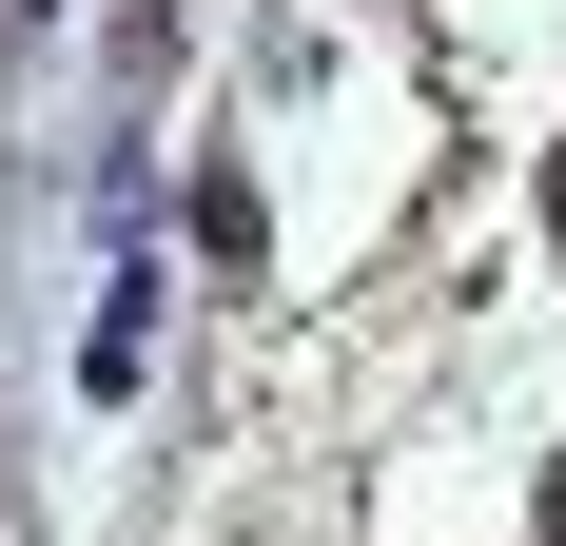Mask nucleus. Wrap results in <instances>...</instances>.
<instances>
[{"mask_svg":"<svg viewBox=\"0 0 566 546\" xmlns=\"http://www.w3.org/2000/svg\"><path fill=\"white\" fill-rule=\"evenodd\" d=\"M196 254H216V273H254V254H274V196H254L234 157H196Z\"/></svg>","mask_w":566,"mask_h":546,"instance_id":"nucleus-1","label":"nucleus"},{"mask_svg":"<svg viewBox=\"0 0 566 546\" xmlns=\"http://www.w3.org/2000/svg\"><path fill=\"white\" fill-rule=\"evenodd\" d=\"M78 371H98V390L157 371V273H117V293H98V351H78Z\"/></svg>","mask_w":566,"mask_h":546,"instance_id":"nucleus-2","label":"nucleus"},{"mask_svg":"<svg viewBox=\"0 0 566 546\" xmlns=\"http://www.w3.org/2000/svg\"><path fill=\"white\" fill-rule=\"evenodd\" d=\"M547 546H566V469H547Z\"/></svg>","mask_w":566,"mask_h":546,"instance_id":"nucleus-3","label":"nucleus"},{"mask_svg":"<svg viewBox=\"0 0 566 546\" xmlns=\"http://www.w3.org/2000/svg\"><path fill=\"white\" fill-rule=\"evenodd\" d=\"M547 234H566V157H547Z\"/></svg>","mask_w":566,"mask_h":546,"instance_id":"nucleus-4","label":"nucleus"}]
</instances>
